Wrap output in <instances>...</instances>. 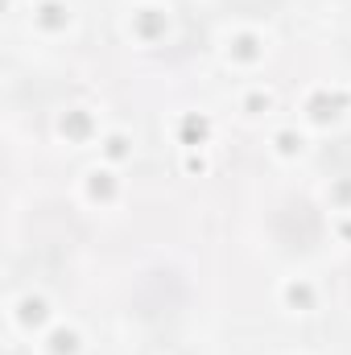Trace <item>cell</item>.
Listing matches in <instances>:
<instances>
[{
	"instance_id": "6da1fadb",
	"label": "cell",
	"mask_w": 351,
	"mask_h": 355,
	"mask_svg": "<svg viewBox=\"0 0 351 355\" xmlns=\"http://www.w3.org/2000/svg\"><path fill=\"white\" fill-rule=\"evenodd\" d=\"M182 285H178V277H170V272H149L141 285H137V314L141 318H170V314H178L182 310Z\"/></svg>"
},
{
	"instance_id": "7a4b0ae2",
	"label": "cell",
	"mask_w": 351,
	"mask_h": 355,
	"mask_svg": "<svg viewBox=\"0 0 351 355\" xmlns=\"http://www.w3.org/2000/svg\"><path fill=\"white\" fill-rule=\"evenodd\" d=\"M277 236L281 244L289 248H310L318 240V215L306 207V202H289L281 215H277Z\"/></svg>"
},
{
	"instance_id": "3957f363",
	"label": "cell",
	"mask_w": 351,
	"mask_h": 355,
	"mask_svg": "<svg viewBox=\"0 0 351 355\" xmlns=\"http://www.w3.org/2000/svg\"><path fill=\"white\" fill-rule=\"evenodd\" d=\"M327 166H331V170H351V137L348 141H335V145L327 149Z\"/></svg>"
},
{
	"instance_id": "277c9868",
	"label": "cell",
	"mask_w": 351,
	"mask_h": 355,
	"mask_svg": "<svg viewBox=\"0 0 351 355\" xmlns=\"http://www.w3.org/2000/svg\"><path fill=\"white\" fill-rule=\"evenodd\" d=\"M145 355H186V352H182L178 343H149V347H145Z\"/></svg>"
}]
</instances>
